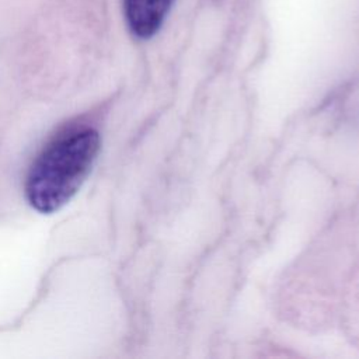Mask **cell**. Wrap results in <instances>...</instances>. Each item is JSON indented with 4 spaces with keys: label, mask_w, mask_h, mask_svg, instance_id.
I'll use <instances>...</instances> for the list:
<instances>
[{
    "label": "cell",
    "mask_w": 359,
    "mask_h": 359,
    "mask_svg": "<svg viewBox=\"0 0 359 359\" xmlns=\"http://www.w3.org/2000/svg\"><path fill=\"white\" fill-rule=\"evenodd\" d=\"M101 147L97 129L70 128L53 137L35 157L24 192L28 203L41 213L63 208L81 188Z\"/></svg>",
    "instance_id": "6da1fadb"
},
{
    "label": "cell",
    "mask_w": 359,
    "mask_h": 359,
    "mask_svg": "<svg viewBox=\"0 0 359 359\" xmlns=\"http://www.w3.org/2000/svg\"><path fill=\"white\" fill-rule=\"evenodd\" d=\"M174 0H123V13L129 29L137 38L147 39L161 27Z\"/></svg>",
    "instance_id": "7a4b0ae2"
}]
</instances>
